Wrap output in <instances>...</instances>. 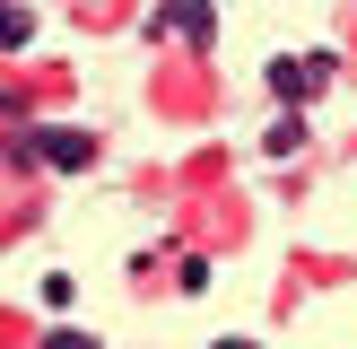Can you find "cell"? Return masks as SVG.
<instances>
[{"mask_svg":"<svg viewBox=\"0 0 357 349\" xmlns=\"http://www.w3.org/2000/svg\"><path fill=\"white\" fill-rule=\"evenodd\" d=\"M209 349H253V341H209Z\"/></svg>","mask_w":357,"mask_h":349,"instance_id":"obj_6","label":"cell"},{"mask_svg":"<svg viewBox=\"0 0 357 349\" xmlns=\"http://www.w3.org/2000/svg\"><path fill=\"white\" fill-rule=\"evenodd\" d=\"M149 35H183V44H209V0H174V9L149 17Z\"/></svg>","mask_w":357,"mask_h":349,"instance_id":"obj_2","label":"cell"},{"mask_svg":"<svg viewBox=\"0 0 357 349\" xmlns=\"http://www.w3.org/2000/svg\"><path fill=\"white\" fill-rule=\"evenodd\" d=\"M296 140H305V114H279V122H271V140H261V149H271V157H296Z\"/></svg>","mask_w":357,"mask_h":349,"instance_id":"obj_3","label":"cell"},{"mask_svg":"<svg viewBox=\"0 0 357 349\" xmlns=\"http://www.w3.org/2000/svg\"><path fill=\"white\" fill-rule=\"evenodd\" d=\"M26 35H35V17L17 9V0H0V52H9V44H26Z\"/></svg>","mask_w":357,"mask_h":349,"instance_id":"obj_4","label":"cell"},{"mask_svg":"<svg viewBox=\"0 0 357 349\" xmlns=\"http://www.w3.org/2000/svg\"><path fill=\"white\" fill-rule=\"evenodd\" d=\"M323 79H331V52H305V61H296V52H279V61H271V87H279L288 105H305Z\"/></svg>","mask_w":357,"mask_h":349,"instance_id":"obj_1","label":"cell"},{"mask_svg":"<svg viewBox=\"0 0 357 349\" xmlns=\"http://www.w3.org/2000/svg\"><path fill=\"white\" fill-rule=\"evenodd\" d=\"M44 349H96V341H87V332H52Z\"/></svg>","mask_w":357,"mask_h":349,"instance_id":"obj_5","label":"cell"}]
</instances>
